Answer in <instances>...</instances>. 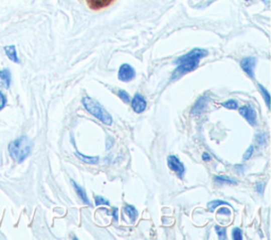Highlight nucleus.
Listing matches in <instances>:
<instances>
[{"instance_id":"obj_29","label":"nucleus","mask_w":271,"mask_h":240,"mask_svg":"<svg viewBox=\"0 0 271 240\" xmlns=\"http://www.w3.org/2000/svg\"><path fill=\"white\" fill-rule=\"evenodd\" d=\"M203 159L205 160V161H209L211 158H210V155H209V153L208 152H204L203 153Z\"/></svg>"},{"instance_id":"obj_15","label":"nucleus","mask_w":271,"mask_h":240,"mask_svg":"<svg viewBox=\"0 0 271 240\" xmlns=\"http://www.w3.org/2000/svg\"><path fill=\"white\" fill-rule=\"evenodd\" d=\"M0 78L3 79L6 87H9L10 84H11V73H10V70L5 69L0 71Z\"/></svg>"},{"instance_id":"obj_18","label":"nucleus","mask_w":271,"mask_h":240,"mask_svg":"<svg viewBox=\"0 0 271 240\" xmlns=\"http://www.w3.org/2000/svg\"><path fill=\"white\" fill-rule=\"evenodd\" d=\"M258 89H259L260 93H262V96L264 97V100H265V103H266L267 107L269 108V107H270V95H269V92H268L267 89H266L265 87H263L262 85H258Z\"/></svg>"},{"instance_id":"obj_25","label":"nucleus","mask_w":271,"mask_h":240,"mask_svg":"<svg viewBox=\"0 0 271 240\" xmlns=\"http://www.w3.org/2000/svg\"><path fill=\"white\" fill-rule=\"evenodd\" d=\"M257 143L259 145H264L266 143V137H265V134L264 133H258L256 134V137H255Z\"/></svg>"},{"instance_id":"obj_26","label":"nucleus","mask_w":271,"mask_h":240,"mask_svg":"<svg viewBox=\"0 0 271 240\" xmlns=\"http://www.w3.org/2000/svg\"><path fill=\"white\" fill-rule=\"evenodd\" d=\"M255 191L258 193V194H262L263 191H264V183L263 182H257L255 184Z\"/></svg>"},{"instance_id":"obj_27","label":"nucleus","mask_w":271,"mask_h":240,"mask_svg":"<svg viewBox=\"0 0 271 240\" xmlns=\"http://www.w3.org/2000/svg\"><path fill=\"white\" fill-rule=\"evenodd\" d=\"M6 105V97L3 95V92H0V110H2Z\"/></svg>"},{"instance_id":"obj_7","label":"nucleus","mask_w":271,"mask_h":240,"mask_svg":"<svg viewBox=\"0 0 271 240\" xmlns=\"http://www.w3.org/2000/svg\"><path fill=\"white\" fill-rule=\"evenodd\" d=\"M256 64L255 57H245L240 60V67L250 77H254V67Z\"/></svg>"},{"instance_id":"obj_30","label":"nucleus","mask_w":271,"mask_h":240,"mask_svg":"<svg viewBox=\"0 0 271 240\" xmlns=\"http://www.w3.org/2000/svg\"><path fill=\"white\" fill-rule=\"evenodd\" d=\"M117 211H118L117 208H116V207H114V208H113V212H112V213H109L110 215H113V216H114V218H115V219H118V216H117Z\"/></svg>"},{"instance_id":"obj_8","label":"nucleus","mask_w":271,"mask_h":240,"mask_svg":"<svg viewBox=\"0 0 271 240\" xmlns=\"http://www.w3.org/2000/svg\"><path fill=\"white\" fill-rule=\"evenodd\" d=\"M132 102V107L136 113H142L146 108V101L140 93H136Z\"/></svg>"},{"instance_id":"obj_1","label":"nucleus","mask_w":271,"mask_h":240,"mask_svg":"<svg viewBox=\"0 0 271 240\" xmlns=\"http://www.w3.org/2000/svg\"><path fill=\"white\" fill-rule=\"evenodd\" d=\"M207 55H208V52L206 50L196 48V49H193L192 51H190L189 53L177 58L174 62L178 66L176 70L173 72L172 79L178 78L179 76L185 74V73L195 70L198 67L200 58H203Z\"/></svg>"},{"instance_id":"obj_31","label":"nucleus","mask_w":271,"mask_h":240,"mask_svg":"<svg viewBox=\"0 0 271 240\" xmlns=\"http://www.w3.org/2000/svg\"><path fill=\"white\" fill-rule=\"evenodd\" d=\"M247 2H248V0H247Z\"/></svg>"},{"instance_id":"obj_23","label":"nucleus","mask_w":271,"mask_h":240,"mask_svg":"<svg viewBox=\"0 0 271 240\" xmlns=\"http://www.w3.org/2000/svg\"><path fill=\"white\" fill-rule=\"evenodd\" d=\"M95 201H96V205H109V201L105 198H103L102 196H95Z\"/></svg>"},{"instance_id":"obj_6","label":"nucleus","mask_w":271,"mask_h":240,"mask_svg":"<svg viewBox=\"0 0 271 240\" xmlns=\"http://www.w3.org/2000/svg\"><path fill=\"white\" fill-rule=\"evenodd\" d=\"M238 111L250 125L255 126L256 125V112H255L254 108H252L250 105H245L243 107H240L238 109Z\"/></svg>"},{"instance_id":"obj_19","label":"nucleus","mask_w":271,"mask_h":240,"mask_svg":"<svg viewBox=\"0 0 271 240\" xmlns=\"http://www.w3.org/2000/svg\"><path fill=\"white\" fill-rule=\"evenodd\" d=\"M222 106H224L227 109H237L238 104L235 100H228L227 102L222 103Z\"/></svg>"},{"instance_id":"obj_24","label":"nucleus","mask_w":271,"mask_h":240,"mask_svg":"<svg viewBox=\"0 0 271 240\" xmlns=\"http://www.w3.org/2000/svg\"><path fill=\"white\" fill-rule=\"evenodd\" d=\"M253 150H254V146H253V145H250V146H249V148L246 150V152H245L244 155H243V160H248V159H250V156L252 155V153H253Z\"/></svg>"},{"instance_id":"obj_17","label":"nucleus","mask_w":271,"mask_h":240,"mask_svg":"<svg viewBox=\"0 0 271 240\" xmlns=\"http://www.w3.org/2000/svg\"><path fill=\"white\" fill-rule=\"evenodd\" d=\"M222 204H224V205H230L227 201H224V200H213V201H210L208 203V208H209L210 212H213L218 205H222Z\"/></svg>"},{"instance_id":"obj_2","label":"nucleus","mask_w":271,"mask_h":240,"mask_svg":"<svg viewBox=\"0 0 271 240\" xmlns=\"http://www.w3.org/2000/svg\"><path fill=\"white\" fill-rule=\"evenodd\" d=\"M31 148L32 144L26 135L16 139L9 145L10 154L18 163L23 162L27 158L30 152H31Z\"/></svg>"},{"instance_id":"obj_13","label":"nucleus","mask_w":271,"mask_h":240,"mask_svg":"<svg viewBox=\"0 0 271 240\" xmlns=\"http://www.w3.org/2000/svg\"><path fill=\"white\" fill-rule=\"evenodd\" d=\"M124 211L125 213L127 214V216L130 218V220H132L133 222L136 221V219L138 217V211L137 208L134 206V205H130V204H126L124 206Z\"/></svg>"},{"instance_id":"obj_21","label":"nucleus","mask_w":271,"mask_h":240,"mask_svg":"<svg viewBox=\"0 0 271 240\" xmlns=\"http://www.w3.org/2000/svg\"><path fill=\"white\" fill-rule=\"evenodd\" d=\"M118 96L124 103L128 104V103H130V101H132V100H130V97H129L128 93L126 91H124V90H119L118 91Z\"/></svg>"},{"instance_id":"obj_16","label":"nucleus","mask_w":271,"mask_h":240,"mask_svg":"<svg viewBox=\"0 0 271 240\" xmlns=\"http://www.w3.org/2000/svg\"><path fill=\"white\" fill-rule=\"evenodd\" d=\"M214 181L216 183L219 184H225V183H229V184H235L236 181L234 179H231L227 176H215L214 177Z\"/></svg>"},{"instance_id":"obj_9","label":"nucleus","mask_w":271,"mask_h":240,"mask_svg":"<svg viewBox=\"0 0 271 240\" xmlns=\"http://www.w3.org/2000/svg\"><path fill=\"white\" fill-rule=\"evenodd\" d=\"M209 102V97L206 95V96H203L200 97L193 105V108H192V114H195V116H198V114L202 113L204 111V109L207 107V104Z\"/></svg>"},{"instance_id":"obj_20","label":"nucleus","mask_w":271,"mask_h":240,"mask_svg":"<svg viewBox=\"0 0 271 240\" xmlns=\"http://www.w3.org/2000/svg\"><path fill=\"white\" fill-rule=\"evenodd\" d=\"M215 231H216L219 239H226L227 238V236H226L227 235L226 227L219 226V225H215Z\"/></svg>"},{"instance_id":"obj_3","label":"nucleus","mask_w":271,"mask_h":240,"mask_svg":"<svg viewBox=\"0 0 271 240\" xmlns=\"http://www.w3.org/2000/svg\"><path fill=\"white\" fill-rule=\"evenodd\" d=\"M82 103L84 107L86 108V110L90 114H93L95 118H97L105 125H108V126L113 124L112 116H110V114L105 110V108L99 102H97L96 100H94L90 97H84L82 99Z\"/></svg>"},{"instance_id":"obj_10","label":"nucleus","mask_w":271,"mask_h":240,"mask_svg":"<svg viewBox=\"0 0 271 240\" xmlns=\"http://www.w3.org/2000/svg\"><path fill=\"white\" fill-rule=\"evenodd\" d=\"M86 2L90 9L98 11V10H102L104 8L109 7L115 0H86Z\"/></svg>"},{"instance_id":"obj_14","label":"nucleus","mask_w":271,"mask_h":240,"mask_svg":"<svg viewBox=\"0 0 271 240\" xmlns=\"http://www.w3.org/2000/svg\"><path fill=\"white\" fill-rule=\"evenodd\" d=\"M5 51H6V54L7 56L11 59L12 61L14 62H19V59H18V56H17V51H16V48L14 46H8L5 48Z\"/></svg>"},{"instance_id":"obj_4","label":"nucleus","mask_w":271,"mask_h":240,"mask_svg":"<svg viewBox=\"0 0 271 240\" xmlns=\"http://www.w3.org/2000/svg\"><path fill=\"white\" fill-rule=\"evenodd\" d=\"M167 165L170 170L176 173L179 178H183V176L186 173V168L184 163L180 161L176 155L172 154L167 156Z\"/></svg>"},{"instance_id":"obj_22","label":"nucleus","mask_w":271,"mask_h":240,"mask_svg":"<svg viewBox=\"0 0 271 240\" xmlns=\"http://www.w3.org/2000/svg\"><path fill=\"white\" fill-rule=\"evenodd\" d=\"M232 237L234 240H242L243 239V232L239 227H234L232 229Z\"/></svg>"},{"instance_id":"obj_5","label":"nucleus","mask_w":271,"mask_h":240,"mask_svg":"<svg viewBox=\"0 0 271 240\" xmlns=\"http://www.w3.org/2000/svg\"><path fill=\"white\" fill-rule=\"evenodd\" d=\"M135 76H136V71L130 65L123 64L121 67H120L119 72H118V77L120 81L130 82L135 78Z\"/></svg>"},{"instance_id":"obj_28","label":"nucleus","mask_w":271,"mask_h":240,"mask_svg":"<svg viewBox=\"0 0 271 240\" xmlns=\"http://www.w3.org/2000/svg\"><path fill=\"white\" fill-rule=\"evenodd\" d=\"M218 214H224V215H227V216H230V211L229 208H225V207H220L219 211H218Z\"/></svg>"},{"instance_id":"obj_11","label":"nucleus","mask_w":271,"mask_h":240,"mask_svg":"<svg viewBox=\"0 0 271 240\" xmlns=\"http://www.w3.org/2000/svg\"><path fill=\"white\" fill-rule=\"evenodd\" d=\"M71 183H72V185H73V187H74V190H75L77 196H78L79 198H81L82 201H83L84 203H86L87 205H90V201H89L88 197H87V194H86V192H85V190L83 189V187L79 186V185H78L75 181H73V180H71Z\"/></svg>"},{"instance_id":"obj_12","label":"nucleus","mask_w":271,"mask_h":240,"mask_svg":"<svg viewBox=\"0 0 271 240\" xmlns=\"http://www.w3.org/2000/svg\"><path fill=\"white\" fill-rule=\"evenodd\" d=\"M74 154L76 155V158H77L78 160H81L82 162H85V163H87V164H97V163H99V161H100L99 156L85 155V154H82L81 152H78L77 150L74 152Z\"/></svg>"}]
</instances>
